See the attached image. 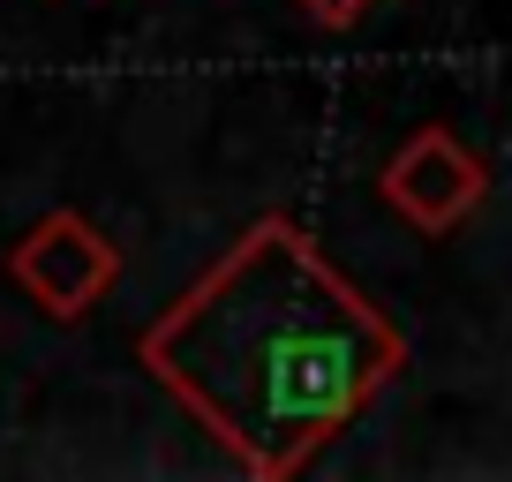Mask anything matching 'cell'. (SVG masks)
<instances>
[{
    "label": "cell",
    "instance_id": "cell-1",
    "mask_svg": "<svg viewBox=\"0 0 512 482\" xmlns=\"http://www.w3.org/2000/svg\"><path fill=\"white\" fill-rule=\"evenodd\" d=\"M144 370L249 475L287 482L407 370V339L294 219H256L144 332Z\"/></svg>",
    "mask_w": 512,
    "mask_h": 482
},
{
    "label": "cell",
    "instance_id": "cell-2",
    "mask_svg": "<svg viewBox=\"0 0 512 482\" xmlns=\"http://www.w3.org/2000/svg\"><path fill=\"white\" fill-rule=\"evenodd\" d=\"M8 279H16L46 317L68 324V317L106 302V287L121 279V249H113L83 211H53V219H38L31 234L8 249Z\"/></svg>",
    "mask_w": 512,
    "mask_h": 482
},
{
    "label": "cell",
    "instance_id": "cell-3",
    "mask_svg": "<svg viewBox=\"0 0 512 482\" xmlns=\"http://www.w3.org/2000/svg\"><path fill=\"white\" fill-rule=\"evenodd\" d=\"M482 196H490V166L452 129H415L384 166V204L400 219H415L422 234H452Z\"/></svg>",
    "mask_w": 512,
    "mask_h": 482
},
{
    "label": "cell",
    "instance_id": "cell-4",
    "mask_svg": "<svg viewBox=\"0 0 512 482\" xmlns=\"http://www.w3.org/2000/svg\"><path fill=\"white\" fill-rule=\"evenodd\" d=\"M302 16L324 23V31H354V23L369 16V0H302Z\"/></svg>",
    "mask_w": 512,
    "mask_h": 482
}]
</instances>
